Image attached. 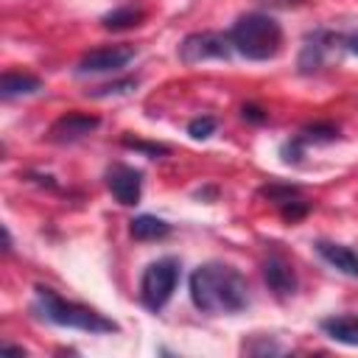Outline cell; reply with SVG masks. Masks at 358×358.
<instances>
[{
    "label": "cell",
    "mask_w": 358,
    "mask_h": 358,
    "mask_svg": "<svg viewBox=\"0 0 358 358\" xmlns=\"http://www.w3.org/2000/svg\"><path fill=\"white\" fill-rule=\"evenodd\" d=\"M187 288H190V302L201 313L229 316V313H241L249 305V282L229 263H218V260L201 263L190 274Z\"/></svg>",
    "instance_id": "cell-1"
},
{
    "label": "cell",
    "mask_w": 358,
    "mask_h": 358,
    "mask_svg": "<svg viewBox=\"0 0 358 358\" xmlns=\"http://www.w3.org/2000/svg\"><path fill=\"white\" fill-rule=\"evenodd\" d=\"M31 310L42 322L56 324V327H73V330H84V333H117L120 330L117 322L106 319L103 313H95L92 308H84L78 302H67L45 285H36Z\"/></svg>",
    "instance_id": "cell-2"
},
{
    "label": "cell",
    "mask_w": 358,
    "mask_h": 358,
    "mask_svg": "<svg viewBox=\"0 0 358 358\" xmlns=\"http://www.w3.org/2000/svg\"><path fill=\"white\" fill-rule=\"evenodd\" d=\"M232 50L252 62H268L282 50V28L271 14L249 11L229 28Z\"/></svg>",
    "instance_id": "cell-3"
},
{
    "label": "cell",
    "mask_w": 358,
    "mask_h": 358,
    "mask_svg": "<svg viewBox=\"0 0 358 358\" xmlns=\"http://www.w3.org/2000/svg\"><path fill=\"white\" fill-rule=\"evenodd\" d=\"M179 282V260L176 257H159L145 266L143 280H140V299L148 310H162Z\"/></svg>",
    "instance_id": "cell-4"
},
{
    "label": "cell",
    "mask_w": 358,
    "mask_h": 358,
    "mask_svg": "<svg viewBox=\"0 0 358 358\" xmlns=\"http://www.w3.org/2000/svg\"><path fill=\"white\" fill-rule=\"evenodd\" d=\"M229 53H232L229 34H218V31L187 34L179 45V59L185 64H199L207 59H229Z\"/></svg>",
    "instance_id": "cell-5"
},
{
    "label": "cell",
    "mask_w": 358,
    "mask_h": 358,
    "mask_svg": "<svg viewBox=\"0 0 358 358\" xmlns=\"http://www.w3.org/2000/svg\"><path fill=\"white\" fill-rule=\"evenodd\" d=\"M134 59V48L129 45H109V48H95L90 53L81 56V62L76 64L78 76H92V73H109V70H120Z\"/></svg>",
    "instance_id": "cell-6"
},
{
    "label": "cell",
    "mask_w": 358,
    "mask_h": 358,
    "mask_svg": "<svg viewBox=\"0 0 358 358\" xmlns=\"http://www.w3.org/2000/svg\"><path fill=\"white\" fill-rule=\"evenodd\" d=\"M344 45V36H336L330 31H313L305 36L302 53H299V70L302 73H316L327 64V59L336 53V48Z\"/></svg>",
    "instance_id": "cell-7"
},
{
    "label": "cell",
    "mask_w": 358,
    "mask_h": 358,
    "mask_svg": "<svg viewBox=\"0 0 358 358\" xmlns=\"http://www.w3.org/2000/svg\"><path fill=\"white\" fill-rule=\"evenodd\" d=\"M98 126H101V117H95V115L67 112L59 120H53V126L48 129V140L50 143H59V145H67V143H76V140L92 134Z\"/></svg>",
    "instance_id": "cell-8"
},
{
    "label": "cell",
    "mask_w": 358,
    "mask_h": 358,
    "mask_svg": "<svg viewBox=\"0 0 358 358\" xmlns=\"http://www.w3.org/2000/svg\"><path fill=\"white\" fill-rule=\"evenodd\" d=\"M106 187L123 207H131L143 196V173L129 165H112L106 171Z\"/></svg>",
    "instance_id": "cell-9"
},
{
    "label": "cell",
    "mask_w": 358,
    "mask_h": 358,
    "mask_svg": "<svg viewBox=\"0 0 358 358\" xmlns=\"http://www.w3.org/2000/svg\"><path fill=\"white\" fill-rule=\"evenodd\" d=\"M338 140V129L333 126V123H310V126H305L294 140H288L285 145H282V159L285 162H299L302 159V154H305V148L308 145H319V143H336Z\"/></svg>",
    "instance_id": "cell-10"
},
{
    "label": "cell",
    "mask_w": 358,
    "mask_h": 358,
    "mask_svg": "<svg viewBox=\"0 0 358 358\" xmlns=\"http://www.w3.org/2000/svg\"><path fill=\"white\" fill-rule=\"evenodd\" d=\"M260 271H263L266 285H268L277 296H291V294L296 291V274H294V268H291V263H288L285 257L268 255V257L263 260Z\"/></svg>",
    "instance_id": "cell-11"
},
{
    "label": "cell",
    "mask_w": 358,
    "mask_h": 358,
    "mask_svg": "<svg viewBox=\"0 0 358 358\" xmlns=\"http://www.w3.org/2000/svg\"><path fill=\"white\" fill-rule=\"evenodd\" d=\"M316 252L324 263H330L336 271L347 274V277H355L358 280V252L350 249V246H341V243H333V241H316Z\"/></svg>",
    "instance_id": "cell-12"
},
{
    "label": "cell",
    "mask_w": 358,
    "mask_h": 358,
    "mask_svg": "<svg viewBox=\"0 0 358 358\" xmlns=\"http://www.w3.org/2000/svg\"><path fill=\"white\" fill-rule=\"evenodd\" d=\"M42 90H45L42 78H36V76H31V73H14V70H8V73H3V78H0V95H3L6 101L22 98V95H36V92H42Z\"/></svg>",
    "instance_id": "cell-13"
},
{
    "label": "cell",
    "mask_w": 358,
    "mask_h": 358,
    "mask_svg": "<svg viewBox=\"0 0 358 358\" xmlns=\"http://www.w3.org/2000/svg\"><path fill=\"white\" fill-rule=\"evenodd\" d=\"M322 333L338 344H347V347H358V316H350V313H341V316H327L322 319Z\"/></svg>",
    "instance_id": "cell-14"
},
{
    "label": "cell",
    "mask_w": 358,
    "mask_h": 358,
    "mask_svg": "<svg viewBox=\"0 0 358 358\" xmlns=\"http://www.w3.org/2000/svg\"><path fill=\"white\" fill-rule=\"evenodd\" d=\"M129 232L134 241H159V238L171 235V224L157 215H137V218H131Z\"/></svg>",
    "instance_id": "cell-15"
},
{
    "label": "cell",
    "mask_w": 358,
    "mask_h": 358,
    "mask_svg": "<svg viewBox=\"0 0 358 358\" xmlns=\"http://www.w3.org/2000/svg\"><path fill=\"white\" fill-rule=\"evenodd\" d=\"M143 17H145V14H143L140 8L126 6V8H115V11L103 14V17H101V25H103L106 31H126V28L140 25V22H143Z\"/></svg>",
    "instance_id": "cell-16"
},
{
    "label": "cell",
    "mask_w": 358,
    "mask_h": 358,
    "mask_svg": "<svg viewBox=\"0 0 358 358\" xmlns=\"http://www.w3.org/2000/svg\"><path fill=\"white\" fill-rule=\"evenodd\" d=\"M257 193H260L263 199H268L271 204H277V207H282V204H288V201H294V199H299V196H302V190H299L296 185H280V182L263 185Z\"/></svg>",
    "instance_id": "cell-17"
},
{
    "label": "cell",
    "mask_w": 358,
    "mask_h": 358,
    "mask_svg": "<svg viewBox=\"0 0 358 358\" xmlns=\"http://www.w3.org/2000/svg\"><path fill=\"white\" fill-rule=\"evenodd\" d=\"M137 90V78H120V81H112V84H101L95 90H87L90 98H112V95H126Z\"/></svg>",
    "instance_id": "cell-18"
},
{
    "label": "cell",
    "mask_w": 358,
    "mask_h": 358,
    "mask_svg": "<svg viewBox=\"0 0 358 358\" xmlns=\"http://www.w3.org/2000/svg\"><path fill=\"white\" fill-rule=\"evenodd\" d=\"M215 129H218V120H215V117H210V115L193 117V120L187 123V134H190L193 140H207Z\"/></svg>",
    "instance_id": "cell-19"
},
{
    "label": "cell",
    "mask_w": 358,
    "mask_h": 358,
    "mask_svg": "<svg viewBox=\"0 0 358 358\" xmlns=\"http://www.w3.org/2000/svg\"><path fill=\"white\" fill-rule=\"evenodd\" d=\"M241 352H246V355H280L282 352V347L280 344H274V341H266V338H255V341H243L241 344Z\"/></svg>",
    "instance_id": "cell-20"
},
{
    "label": "cell",
    "mask_w": 358,
    "mask_h": 358,
    "mask_svg": "<svg viewBox=\"0 0 358 358\" xmlns=\"http://www.w3.org/2000/svg\"><path fill=\"white\" fill-rule=\"evenodd\" d=\"M308 210H310V204H308L302 196L280 207V213H282V218H285V221H299L302 215H308Z\"/></svg>",
    "instance_id": "cell-21"
},
{
    "label": "cell",
    "mask_w": 358,
    "mask_h": 358,
    "mask_svg": "<svg viewBox=\"0 0 358 358\" xmlns=\"http://www.w3.org/2000/svg\"><path fill=\"white\" fill-rule=\"evenodd\" d=\"M123 145L137 148V151H145V154H151V157L168 154V145H154V143H143V140H131V137H123Z\"/></svg>",
    "instance_id": "cell-22"
},
{
    "label": "cell",
    "mask_w": 358,
    "mask_h": 358,
    "mask_svg": "<svg viewBox=\"0 0 358 358\" xmlns=\"http://www.w3.org/2000/svg\"><path fill=\"white\" fill-rule=\"evenodd\" d=\"M241 115H243V120H252V123H263L268 115L260 109V106H255V103H246L243 109H241Z\"/></svg>",
    "instance_id": "cell-23"
},
{
    "label": "cell",
    "mask_w": 358,
    "mask_h": 358,
    "mask_svg": "<svg viewBox=\"0 0 358 358\" xmlns=\"http://www.w3.org/2000/svg\"><path fill=\"white\" fill-rule=\"evenodd\" d=\"M344 48H347L350 53H355V56H358V34H352V36H344Z\"/></svg>",
    "instance_id": "cell-24"
},
{
    "label": "cell",
    "mask_w": 358,
    "mask_h": 358,
    "mask_svg": "<svg viewBox=\"0 0 358 358\" xmlns=\"http://www.w3.org/2000/svg\"><path fill=\"white\" fill-rule=\"evenodd\" d=\"M3 352H14V355H25L22 347H14V344H3Z\"/></svg>",
    "instance_id": "cell-25"
},
{
    "label": "cell",
    "mask_w": 358,
    "mask_h": 358,
    "mask_svg": "<svg viewBox=\"0 0 358 358\" xmlns=\"http://www.w3.org/2000/svg\"><path fill=\"white\" fill-rule=\"evenodd\" d=\"M280 3H288V6L294 3V6H296V3H302V0H280Z\"/></svg>",
    "instance_id": "cell-26"
}]
</instances>
